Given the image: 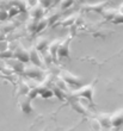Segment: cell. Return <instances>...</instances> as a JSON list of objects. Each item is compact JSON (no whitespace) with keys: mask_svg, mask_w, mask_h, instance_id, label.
Returning a JSON list of instances; mask_svg holds the SVG:
<instances>
[{"mask_svg":"<svg viewBox=\"0 0 123 131\" xmlns=\"http://www.w3.org/2000/svg\"><path fill=\"white\" fill-rule=\"evenodd\" d=\"M30 90V86L29 83L25 81V80H22L21 82L18 83V88H17V95L18 97H23V95H26L27 92Z\"/></svg>","mask_w":123,"mask_h":131,"instance_id":"obj_17","label":"cell"},{"mask_svg":"<svg viewBox=\"0 0 123 131\" xmlns=\"http://www.w3.org/2000/svg\"><path fill=\"white\" fill-rule=\"evenodd\" d=\"M51 91H53V94H54V97H56L59 100H60V101H63V100L66 99V95H65L66 92H63V91L60 90L59 87H56L54 83L51 85Z\"/></svg>","mask_w":123,"mask_h":131,"instance_id":"obj_22","label":"cell"},{"mask_svg":"<svg viewBox=\"0 0 123 131\" xmlns=\"http://www.w3.org/2000/svg\"><path fill=\"white\" fill-rule=\"evenodd\" d=\"M11 4H12V5H16V6L21 10V12H23V11H27L29 8H30L27 0H12V3Z\"/></svg>","mask_w":123,"mask_h":131,"instance_id":"obj_21","label":"cell"},{"mask_svg":"<svg viewBox=\"0 0 123 131\" xmlns=\"http://www.w3.org/2000/svg\"><path fill=\"white\" fill-rule=\"evenodd\" d=\"M6 11H7V14H8V18H12V17H14V16H17V14L21 13V10H19L16 5H12V4H11V6L8 7Z\"/></svg>","mask_w":123,"mask_h":131,"instance_id":"obj_25","label":"cell"},{"mask_svg":"<svg viewBox=\"0 0 123 131\" xmlns=\"http://www.w3.org/2000/svg\"><path fill=\"white\" fill-rule=\"evenodd\" d=\"M8 19V14H7L6 10H1L0 11V21H6Z\"/></svg>","mask_w":123,"mask_h":131,"instance_id":"obj_32","label":"cell"},{"mask_svg":"<svg viewBox=\"0 0 123 131\" xmlns=\"http://www.w3.org/2000/svg\"><path fill=\"white\" fill-rule=\"evenodd\" d=\"M14 28H16V24L12 23V21H6V24L4 25L3 28H0V30H3L5 34H8V32L13 31Z\"/></svg>","mask_w":123,"mask_h":131,"instance_id":"obj_26","label":"cell"},{"mask_svg":"<svg viewBox=\"0 0 123 131\" xmlns=\"http://www.w3.org/2000/svg\"><path fill=\"white\" fill-rule=\"evenodd\" d=\"M93 93H94V86L92 83L85 85V86H80L78 88H74L71 93L72 98H77V99H86L90 104H93Z\"/></svg>","mask_w":123,"mask_h":131,"instance_id":"obj_1","label":"cell"},{"mask_svg":"<svg viewBox=\"0 0 123 131\" xmlns=\"http://www.w3.org/2000/svg\"><path fill=\"white\" fill-rule=\"evenodd\" d=\"M106 5H108V1H103V3H97V4H90V5L82 6V10L84 11H93V12L100 13V12L105 8Z\"/></svg>","mask_w":123,"mask_h":131,"instance_id":"obj_11","label":"cell"},{"mask_svg":"<svg viewBox=\"0 0 123 131\" xmlns=\"http://www.w3.org/2000/svg\"><path fill=\"white\" fill-rule=\"evenodd\" d=\"M51 1H53V0H38V4H40L43 8H48L51 5Z\"/></svg>","mask_w":123,"mask_h":131,"instance_id":"obj_31","label":"cell"},{"mask_svg":"<svg viewBox=\"0 0 123 131\" xmlns=\"http://www.w3.org/2000/svg\"><path fill=\"white\" fill-rule=\"evenodd\" d=\"M118 12V8H113V7H105L104 10L100 12V14L103 16V19L106 21H111L112 18L116 16V13Z\"/></svg>","mask_w":123,"mask_h":131,"instance_id":"obj_14","label":"cell"},{"mask_svg":"<svg viewBox=\"0 0 123 131\" xmlns=\"http://www.w3.org/2000/svg\"><path fill=\"white\" fill-rule=\"evenodd\" d=\"M29 14H30L31 18H35V19H40L44 16V8L41 6V5H35V6H31L30 10H29Z\"/></svg>","mask_w":123,"mask_h":131,"instance_id":"obj_13","label":"cell"},{"mask_svg":"<svg viewBox=\"0 0 123 131\" xmlns=\"http://www.w3.org/2000/svg\"><path fill=\"white\" fill-rule=\"evenodd\" d=\"M73 3H74V0H61V8L62 10H66V8H68V7H71L73 5Z\"/></svg>","mask_w":123,"mask_h":131,"instance_id":"obj_30","label":"cell"},{"mask_svg":"<svg viewBox=\"0 0 123 131\" xmlns=\"http://www.w3.org/2000/svg\"><path fill=\"white\" fill-rule=\"evenodd\" d=\"M47 26H49V21H48V18L47 17H43L37 19V26H36V34L38 32H42L43 30L47 29Z\"/></svg>","mask_w":123,"mask_h":131,"instance_id":"obj_19","label":"cell"},{"mask_svg":"<svg viewBox=\"0 0 123 131\" xmlns=\"http://www.w3.org/2000/svg\"><path fill=\"white\" fill-rule=\"evenodd\" d=\"M48 44H49V39L44 36H41V37H38L35 42V48L37 49L40 52H43L45 51L47 49H48Z\"/></svg>","mask_w":123,"mask_h":131,"instance_id":"obj_12","label":"cell"},{"mask_svg":"<svg viewBox=\"0 0 123 131\" xmlns=\"http://www.w3.org/2000/svg\"><path fill=\"white\" fill-rule=\"evenodd\" d=\"M6 64L12 69L13 73H18V74H23V70H24V66L25 63L21 62L19 60H17L16 57H10V59L6 60Z\"/></svg>","mask_w":123,"mask_h":131,"instance_id":"obj_6","label":"cell"},{"mask_svg":"<svg viewBox=\"0 0 123 131\" xmlns=\"http://www.w3.org/2000/svg\"><path fill=\"white\" fill-rule=\"evenodd\" d=\"M3 39H6V34L3 30H0V41H3Z\"/></svg>","mask_w":123,"mask_h":131,"instance_id":"obj_34","label":"cell"},{"mask_svg":"<svg viewBox=\"0 0 123 131\" xmlns=\"http://www.w3.org/2000/svg\"><path fill=\"white\" fill-rule=\"evenodd\" d=\"M71 36L67 37L66 39L60 42L59 44V48H58V51H56V56L59 59H68L69 57V44H71Z\"/></svg>","mask_w":123,"mask_h":131,"instance_id":"obj_4","label":"cell"},{"mask_svg":"<svg viewBox=\"0 0 123 131\" xmlns=\"http://www.w3.org/2000/svg\"><path fill=\"white\" fill-rule=\"evenodd\" d=\"M26 97H29L31 100L35 99L36 97H38V93H37V90H36V87H30V90L27 92Z\"/></svg>","mask_w":123,"mask_h":131,"instance_id":"obj_29","label":"cell"},{"mask_svg":"<svg viewBox=\"0 0 123 131\" xmlns=\"http://www.w3.org/2000/svg\"><path fill=\"white\" fill-rule=\"evenodd\" d=\"M60 76L63 79L66 85H67L69 88H72V90L78 88V87H80L82 85L81 78L78 75H75V74H73V73L68 72V70H61V72H60Z\"/></svg>","mask_w":123,"mask_h":131,"instance_id":"obj_2","label":"cell"},{"mask_svg":"<svg viewBox=\"0 0 123 131\" xmlns=\"http://www.w3.org/2000/svg\"><path fill=\"white\" fill-rule=\"evenodd\" d=\"M12 56H13V50L10 48L4 50V51H0V59H3V60H7V59H10V57H12Z\"/></svg>","mask_w":123,"mask_h":131,"instance_id":"obj_27","label":"cell"},{"mask_svg":"<svg viewBox=\"0 0 123 131\" xmlns=\"http://www.w3.org/2000/svg\"><path fill=\"white\" fill-rule=\"evenodd\" d=\"M13 57H16L23 63H29V50L18 43L17 47L13 49Z\"/></svg>","mask_w":123,"mask_h":131,"instance_id":"obj_5","label":"cell"},{"mask_svg":"<svg viewBox=\"0 0 123 131\" xmlns=\"http://www.w3.org/2000/svg\"><path fill=\"white\" fill-rule=\"evenodd\" d=\"M110 122H111V128H120L123 125V108L116 111L115 113L110 116Z\"/></svg>","mask_w":123,"mask_h":131,"instance_id":"obj_10","label":"cell"},{"mask_svg":"<svg viewBox=\"0 0 123 131\" xmlns=\"http://www.w3.org/2000/svg\"><path fill=\"white\" fill-rule=\"evenodd\" d=\"M110 116L109 113H100L97 116V121L99 122V124L102 128H111V122H110Z\"/></svg>","mask_w":123,"mask_h":131,"instance_id":"obj_15","label":"cell"},{"mask_svg":"<svg viewBox=\"0 0 123 131\" xmlns=\"http://www.w3.org/2000/svg\"><path fill=\"white\" fill-rule=\"evenodd\" d=\"M35 87H36V90H37L38 97L43 98V99H50V98L54 97L50 86H47V85H44V83L42 82V83H37Z\"/></svg>","mask_w":123,"mask_h":131,"instance_id":"obj_7","label":"cell"},{"mask_svg":"<svg viewBox=\"0 0 123 131\" xmlns=\"http://www.w3.org/2000/svg\"><path fill=\"white\" fill-rule=\"evenodd\" d=\"M23 74L30 79H41L42 76L44 75V70L42 67L36 64H25L24 66V70H23Z\"/></svg>","mask_w":123,"mask_h":131,"instance_id":"obj_3","label":"cell"},{"mask_svg":"<svg viewBox=\"0 0 123 131\" xmlns=\"http://www.w3.org/2000/svg\"><path fill=\"white\" fill-rule=\"evenodd\" d=\"M118 12H120V13H122V14H123V4H122V5H121L120 7H118Z\"/></svg>","mask_w":123,"mask_h":131,"instance_id":"obj_36","label":"cell"},{"mask_svg":"<svg viewBox=\"0 0 123 131\" xmlns=\"http://www.w3.org/2000/svg\"><path fill=\"white\" fill-rule=\"evenodd\" d=\"M60 39H54L53 42H49V44H48V52L50 54L51 56H53V59H56L58 56H56V51H58V48H59V44H60Z\"/></svg>","mask_w":123,"mask_h":131,"instance_id":"obj_18","label":"cell"},{"mask_svg":"<svg viewBox=\"0 0 123 131\" xmlns=\"http://www.w3.org/2000/svg\"><path fill=\"white\" fill-rule=\"evenodd\" d=\"M4 66H5V62H4V60H3V59H0V73L3 72Z\"/></svg>","mask_w":123,"mask_h":131,"instance_id":"obj_35","label":"cell"},{"mask_svg":"<svg viewBox=\"0 0 123 131\" xmlns=\"http://www.w3.org/2000/svg\"><path fill=\"white\" fill-rule=\"evenodd\" d=\"M75 17H77V16H68V17H66L65 19H62L61 21H59V24L61 25V26H72V25L74 24Z\"/></svg>","mask_w":123,"mask_h":131,"instance_id":"obj_24","label":"cell"},{"mask_svg":"<svg viewBox=\"0 0 123 131\" xmlns=\"http://www.w3.org/2000/svg\"><path fill=\"white\" fill-rule=\"evenodd\" d=\"M19 108L23 113L30 114L34 112V106L31 104V99L26 95H23L22 99H19Z\"/></svg>","mask_w":123,"mask_h":131,"instance_id":"obj_9","label":"cell"},{"mask_svg":"<svg viewBox=\"0 0 123 131\" xmlns=\"http://www.w3.org/2000/svg\"><path fill=\"white\" fill-rule=\"evenodd\" d=\"M71 107H72L75 112H78L79 114H84V116L87 114V108L82 105V103H80V100L71 101Z\"/></svg>","mask_w":123,"mask_h":131,"instance_id":"obj_16","label":"cell"},{"mask_svg":"<svg viewBox=\"0 0 123 131\" xmlns=\"http://www.w3.org/2000/svg\"><path fill=\"white\" fill-rule=\"evenodd\" d=\"M111 23H112V24H116V25H118V24H123V14H122V13H120V12H117L116 16H115V17L112 18Z\"/></svg>","mask_w":123,"mask_h":131,"instance_id":"obj_28","label":"cell"},{"mask_svg":"<svg viewBox=\"0 0 123 131\" xmlns=\"http://www.w3.org/2000/svg\"><path fill=\"white\" fill-rule=\"evenodd\" d=\"M29 62H31L32 64L43 67V61H42L41 52L38 51L35 47H31V48L29 49Z\"/></svg>","mask_w":123,"mask_h":131,"instance_id":"obj_8","label":"cell"},{"mask_svg":"<svg viewBox=\"0 0 123 131\" xmlns=\"http://www.w3.org/2000/svg\"><path fill=\"white\" fill-rule=\"evenodd\" d=\"M6 49H8V41H6V39L0 41V51H4Z\"/></svg>","mask_w":123,"mask_h":131,"instance_id":"obj_33","label":"cell"},{"mask_svg":"<svg viewBox=\"0 0 123 131\" xmlns=\"http://www.w3.org/2000/svg\"><path fill=\"white\" fill-rule=\"evenodd\" d=\"M54 85L56 87H59L60 90H62L63 92H67V88H68V86L66 85V82L63 81V79H62L61 76L59 75V76H56L55 78V81H54Z\"/></svg>","mask_w":123,"mask_h":131,"instance_id":"obj_23","label":"cell"},{"mask_svg":"<svg viewBox=\"0 0 123 131\" xmlns=\"http://www.w3.org/2000/svg\"><path fill=\"white\" fill-rule=\"evenodd\" d=\"M36 26H37V19L35 18H29L25 24V29L29 34H36Z\"/></svg>","mask_w":123,"mask_h":131,"instance_id":"obj_20","label":"cell"}]
</instances>
